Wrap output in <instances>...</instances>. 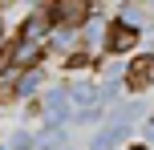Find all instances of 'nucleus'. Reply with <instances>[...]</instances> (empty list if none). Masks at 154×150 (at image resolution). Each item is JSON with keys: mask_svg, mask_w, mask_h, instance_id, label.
I'll return each mask as SVG.
<instances>
[{"mask_svg": "<svg viewBox=\"0 0 154 150\" xmlns=\"http://www.w3.org/2000/svg\"><path fill=\"white\" fill-rule=\"evenodd\" d=\"M134 45H138V32H134V24L118 20L114 29H106V49H109V53H130Z\"/></svg>", "mask_w": 154, "mask_h": 150, "instance_id": "1", "label": "nucleus"}, {"mask_svg": "<svg viewBox=\"0 0 154 150\" xmlns=\"http://www.w3.org/2000/svg\"><path fill=\"white\" fill-rule=\"evenodd\" d=\"M49 16H53V20H61V24H77V20L85 16V4H81V0H77V4L69 0V4H57V8H49Z\"/></svg>", "mask_w": 154, "mask_h": 150, "instance_id": "2", "label": "nucleus"}, {"mask_svg": "<svg viewBox=\"0 0 154 150\" xmlns=\"http://www.w3.org/2000/svg\"><path fill=\"white\" fill-rule=\"evenodd\" d=\"M0 37H4V20H0Z\"/></svg>", "mask_w": 154, "mask_h": 150, "instance_id": "4", "label": "nucleus"}, {"mask_svg": "<svg viewBox=\"0 0 154 150\" xmlns=\"http://www.w3.org/2000/svg\"><path fill=\"white\" fill-rule=\"evenodd\" d=\"M150 57H142V61H134V69H130V85L134 89H142V85H146V81H150Z\"/></svg>", "mask_w": 154, "mask_h": 150, "instance_id": "3", "label": "nucleus"}]
</instances>
